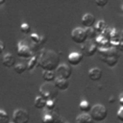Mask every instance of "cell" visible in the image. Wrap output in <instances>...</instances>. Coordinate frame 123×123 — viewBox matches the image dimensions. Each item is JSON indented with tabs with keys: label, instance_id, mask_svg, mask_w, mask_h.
I'll list each match as a JSON object with an SVG mask.
<instances>
[{
	"label": "cell",
	"instance_id": "3",
	"mask_svg": "<svg viewBox=\"0 0 123 123\" xmlns=\"http://www.w3.org/2000/svg\"><path fill=\"white\" fill-rule=\"evenodd\" d=\"M39 96L44 98L46 101L48 100H56L58 97V88L55 86V85H52L51 83H45L42 84L39 87Z\"/></svg>",
	"mask_w": 123,
	"mask_h": 123
},
{
	"label": "cell",
	"instance_id": "31",
	"mask_svg": "<svg viewBox=\"0 0 123 123\" xmlns=\"http://www.w3.org/2000/svg\"><path fill=\"white\" fill-rule=\"evenodd\" d=\"M117 51L119 50V51H121V52H123V41H121L119 44H118V46H117Z\"/></svg>",
	"mask_w": 123,
	"mask_h": 123
},
{
	"label": "cell",
	"instance_id": "25",
	"mask_svg": "<svg viewBox=\"0 0 123 123\" xmlns=\"http://www.w3.org/2000/svg\"><path fill=\"white\" fill-rule=\"evenodd\" d=\"M0 123H10V117L3 110H0Z\"/></svg>",
	"mask_w": 123,
	"mask_h": 123
},
{
	"label": "cell",
	"instance_id": "15",
	"mask_svg": "<svg viewBox=\"0 0 123 123\" xmlns=\"http://www.w3.org/2000/svg\"><path fill=\"white\" fill-rule=\"evenodd\" d=\"M75 123H94V121L89 113H81L76 117Z\"/></svg>",
	"mask_w": 123,
	"mask_h": 123
},
{
	"label": "cell",
	"instance_id": "9",
	"mask_svg": "<svg viewBox=\"0 0 123 123\" xmlns=\"http://www.w3.org/2000/svg\"><path fill=\"white\" fill-rule=\"evenodd\" d=\"M71 75H72V69L68 64L65 63L60 64L56 70V76L65 80H68L71 77Z\"/></svg>",
	"mask_w": 123,
	"mask_h": 123
},
{
	"label": "cell",
	"instance_id": "1",
	"mask_svg": "<svg viewBox=\"0 0 123 123\" xmlns=\"http://www.w3.org/2000/svg\"><path fill=\"white\" fill-rule=\"evenodd\" d=\"M60 62L59 55L49 49H43L38 55V66L43 71H54L57 70Z\"/></svg>",
	"mask_w": 123,
	"mask_h": 123
},
{
	"label": "cell",
	"instance_id": "6",
	"mask_svg": "<svg viewBox=\"0 0 123 123\" xmlns=\"http://www.w3.org/2000/svg\"><path fill=\"white\" fill-rule=\"evenodd\" d=\"M17 55L18 57L22 58V59H31L34 55H33V50L31 48V46H29L25 41H19L17 43Z\"/></svg>",
	"mask_w": 123,
	"mask_h": 123
},
{
	"label": "cell",
	"instance_id": "29",
	"mask_svg": "<svg viewBox=\"0 0 123 123\" xmlns=\"http://www.w3.org/2000/svg\"><path fill=\"white\" fill-rule=\"evenodd\" d=\"M94 3H95L96 6L102 8V7H104V6H106V5L108 4V1H100V0H97V1H95Z\"/></svg>",
	"mask_w": 123,
	"mask_h": 123
},
{
	"label": "cell",
	"instance_id": "21",
	"mask_svg": "<svg viewBox=\"0 0 123 123\" xmlns=\"http://www.w3.org/2000/svg\"><path fill=\"white\" fill-rule=\"evenodd\" d=\"M37 65H38V56H33L27 63V70H32Z\"/></svg>",
	"mask_w": 123,
	"mask_h": 123
},
{
	"label": "cell",
	"instance_id": "17",
	"mask_svg": "<svg viewBox=\"0 0 123 123\" xmlns=\"http://www.w3.org/2000/svg\"><path fill=\"white\" fill-rule=\"evenodd\" d=\"M46 103H47V101L44 98H42L41 96L38 95V96H37L35 98L34 105H35V108L36 109H37V110H43V109L46 108Z\"/></svg>",
	"mask_w": 123,
	"mask_h": 123
},
{
	"label": "cell",
	"instance_id": "5",
	"mask_svg": "<svg viewBox=\"0 0 123 123\" xmlns=\"http://www.w3.org/2000/svg\"><path fill=\"white\" fill-rule=\"evenodd\" d=\"M71 38L74 42L78 43V44H84L87 41V36H86V29L81 28V27H77L75 29L72 30L71 32Z\"/></svg>",
	"mask_w": 123,
	"mask_h": 123
},
{
	"label": "cell",
	"instance_id": "12",
	"mask_svg": "<svg viewBox=\"0 0 123 123\" xmlns=\"http://www.w3.org/2000/svg\"><path fill=\"white\" fill-rule=\"evenodd\" d=\"M95 21H96L95 16L92 13H85L82 17V24L84 25V27H86V29L93 27Z\"/></svg>",
	"mask_w": 123,
	"mask_h": 123
},
{
	"label": "cell",
	"instance_id": "14",
	"mask_svg": "<svg viewBox=\"0 0 123 123\" xmlns=\"http://www.w3.org/2000/svg\"><path fill=\"white\" fill-rule=\"evenodd\" d=\"M54 85L60 90H66L68 88V86H69V82H68V80L57 77L56 80L54 81Z\"/></svg>",
	"mask_w": 123,
	"mask_h": 123
},
{
	"label": "cell",
	"instance_id": "4",
	"mask_svg": "<svg viewBox=\"0 0 123 123\" xmlns=\"http://www.w3.org/2000/svg\"><path fill=\"white\" fill-rule=\"evenodd\" d=\"M89 114L93 121L101 122L104 121L108 116V111L106 107L102 104H96L91 107V110L89 111Z\"/></svg>",
	"mask_w": 123,
	"mask_h": 123
},
{
	"label": "cell",
	"instance_id": "13",
	"mask_svg": "<svg viewBox=\"0 0 123 123\" xmlns=\"http://www.w3.org/2000/svg\"><path fill=\"white\" fill-rule=\"evenodd\" d=\"M103 72L99 67H92L88 71V78L91 81H99L102 78Z\"/></svg>",
	"mask_w": 123,
	"mask_h": 123
},
{
	"label": "cell",
	"instance_id": "2",
	"mask_svg": "<svg viewBox=\"0 0 123 123\" xmlns=\"http://www.w3.org/2000/svg\"><path fill=\"white\" fill-rule=\"evenodd\" d=\"M99 59L110 67H113L119 61V54L117 49L111 47L109 49H98Z\"/></svg>",
	"mask_w": 123,
	"mask_h": 123
},
{
	"label": "cell",
	"instance_id": "28",
	"mask_svg": "<svg viewBox=\"0 0 123 123\" xmlns=\"http://www.w3.org/2000/svg\"><path fill=\"white\" fill-rule=\"evenodd\" d=\"M116 117L119 121L123 122V107H120L119 110L117 111V113H116Z\"/></svg>",
	"mask_w": 123,
	"mask_h": 123
},
{
	"label": "cell",
	"instance_id": "10",
	"mask_svg": "<svg viewBox=\"0 0 123 123\" xmlns=\"http://www.w3.org/2000/svg\"><path fill=\"white\" fill-rule=\"evenodd\" d=\"M98 52V47L95 42L86 41V43L82 44V54L87 57H92Z\"/></svg>",
	"mask_w": 123,
	"mask_h": 123
},
{
	"label": "cell",
	"instance_id": "32",
	"mask_svg": "<svg viewBox=\"0 0 123 123\" xmlns=\"http://www.w3.org/2000/svg\"><path fill=\"white\" fill-rule=\"evenodd\" d=\"M119 104L121 107H123V92L119 95Z\"/></svg>",
	"mask_w": 123,
	"mask_h": 123
},
{
	"label": "cell",
	"instance_id": "22",
	"mask_svg": "<svg viewBox=\"0 0 123 123\" xmlns=\"http://www.w3.org/2000/svg\"><path fill=\"white\" fill-rule=\"evenodd\" d=\"M79 109H80V111H83V113H87L88 111H90L91 107H90V104H89L87 101L83 100V101L79 104Z\"/></svg>",
	"mask_w": 123,
	"mask_h": 123
},
{
	"label": "cell",
	"instance_id": "8",
	"mask_svg": "<svg viewBox=\"0 0 123 123\" xmlns=\"http://www.w3.org/2000/svg\"><path fill=\"white\" fill-rule=\"evenodd\" d=\"M42 123H63L62 117L55 111H45L41 117Z\"/></svg>",
	"mask_w": 123,
	"mask_h": 123
},
{
	"label": "cell",
	"instance_id": "7",
	"mask_svg": "<svg viewBox=\"0 0 123 123\" xmlns=\"http://www.w3.org/2000/svg\"><path fill=\"white\" fill-rule=\"evenodd\" d=\"M29 120H30V114L24 109H16L12 113L13 123H28Z\"/></svg>",
	"mask_w": 123,
	"mask_h": 123
},
{
	"label": "cell",
	"instance_id": "16",
	"mask_svg": "<svg viewBox=\"0 0 123 123\" xmlns=\"http://www.w3.org/2000/svg\"><path fill=\"white\" fill-rule=\"evenodd\" d=\"M2 61H3V65L6 67H9V68L15 64V58L10 53L6 54Z\"/></svg>",
	"mask_w": 123,
	"mask_h": 123
},
{
	"label": "cell",
	"instance_id": "30",
	"mask_svg": "<svg viewBox=\"0 0 123 123\" xmlns=\"http://www.w3.org/2000/svg\"><path fill=\"white\" fill-rule=\"evenodd\" d=\"M4 50H5V45H4V43L0 40V54H2V53L4 52Z\"/></svg>",
	"mask_w": 123,
	"mask_h": 123
},
{
	"label": "cell",
	"instance_id": "11",
	"mask_svg": "<svg viewBox=\"0 0 123 123\" xmlns=\"http://www.w3.org/2000/svg\"><path fill=\"white\" fill-rule=\"evenodd\" d=\"M84 55L80 52H71L67 57V62L71 65H78L81 63Z\"/></svg>",
	"mask_w": 123,
	"mask_h": 123
},
{
	"label": "cell",
	"instance_id": "35",
	"mask_svg": "<svg viewBox=\"0 0 123 123\" xmlns=\"http://www.w3.org/2000/svg\"><path fill=\"white\" fill-rule=\"evenodd\" d=\"M2 4H5V1H3V0L0 1V5H2Z\"/></svg>",
	"mask_w": 123,
	"mask_h": 123
},
{
	"label": "cell",
	"instance_id": "36",
	"mask_svg": "<svg viewBox=\"0 0 123 123\" xmlns=\"http://www.w3.org/2000/svg\"><path fill=\"white\" fill-rule=\"evenodd\" d=\"M10 123H13V122H10Z\"/></svg>",
	"mask_w": 123,
	"mask_h": 123
},
{
	"label": "cell",
	"instance_id": "19",
	"mask_svg": "<svg viewBox=\"0 0 123 123\" xmlns=\"http://www.w3.org/2000/svg\"><path fill=\"white\" fill-rule=\"evenodd\" d=\"M42 78L46 83H51V82H54L56 80L57 76L54 73V71H43Z\"/></svg>",
	"mask_w": 123,
	"mask_h": 123
},
{
	"label": "cell",
	"instance_id": "27",
	"mask_svg": "<svg viewBox=\"0 0 123 123\" xmlns=\"http://www.w3.org/2000/svg\"><path fill=\"white\" fill-rule=\"evenodd\" d=\"M19 29H20L21 33L26 34V35H27V34H29V33L31 32V27H30V25H29L28 23H22V24L20 25Z\"/></svg>",
	"mask_w": 123,
	"mask_h": 123
},
{
	"label": "cell",
	"instance_id": "23",
	"mask_svg": "<svg viewBox=\"0 0 123 123\" xmlns=\"http://www.w3.org/2000/svg\"><path fill=\"white\" fill-rule=\"evenodd\" d=\"M86 36H87V39H94L97 37L98 34L95 30V28L91 27V28H86Z\"/></svg>",
	"mask_w": 123,
	"mask_h": 123
},
{
	"label": "cell",
	"instance_id": "26",
	"mask_svg": "<svg viewBox=\"0 0 123 123\" xmlns=\"http://www.w3.org/2000/svg\"><path fill=\"white\" fill-rule=\"evenodd\" d=\"M57 107V104H56V101L55 100H48L47 103H46V111H54L55 109Z\"/></svg>",
	"mask_w": 123,
	"mask_h": 123
},
{
	"label": "cell",
	"instance_id": "33",
	"mask_svg": "<svg viewBox=\"0 0 123 123\" xmlns=\"http://www.w3.org/2000/svg\"><path fill=\"white\" fill-rule=\"evenodd\" d=\"M120 41H123V30L120 31Z\"/></svg>",
	"mask_w": 123,
	"mask_h": 123
},
{
	"label": "cell",
	"instance_id": "24",
	"mask_svg": "<svg viewBox=\"0 0 123 123\" xmlns=\"http://www.w3.org/2000/svg\"><path fill=\"white\" fill-rule=\"evenodd\" d=\"M13 69H14L15 73H17V74H22V73H24V72L27 70V65L24 64V63H22V62H19V63H17V64L14 65Z\"/></svg>",
	"mask_w": 123,
	"mask_h": 123
},
{
	"label": "cell",
	"instance_id": "34",
	"mask_svg": "<svg viewBox=\"0 0 123 123\" xmlns=\"http://www.w3.org/2000/svg\"><path fill=\"white\" fill-rule=\"evenodd\" d=\"M113 99H114V98H113V97H111V98H110V101H109V102H110V103H112V102H113V101H114V100H113Z\"/></svg>",
	"mask_w": 123,
	"mask_h": 123
},
{
	"label": "cell",
	"instance_id": "20",
	"mask_svg": "<svg viewBox=\"0 0 123 123\" xmlns=\"http://www.w3.org/2000/svg\"><path fill=\"white\" fill-rule=\"evenodd\" d=\"M95 30L97 32L98 35H102L104 34V32L107 30V26H106V23L104 20H99L96 22V25H95Z\"/></svg>",
	"mask_w": 123,
	"mask_h": 123
},
{
	"label": "cell",
	"instance_id": "18",
	"mask_svg": "<svg viewBox=\"0 0 123 123\" xmlns=\"http://www.w3.org/2000/svg\"><path fill=\"white\" fill-rule=\"evenodd\" d=\"M30 38L33 41V43H35L37 45H40V44H42L46 40V38L44 37H41V36H39L37 33H32L30 35Z\"/></svg>",
	"mask_w": 123,
	"mask_h": 123
}]
</instances>
